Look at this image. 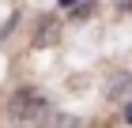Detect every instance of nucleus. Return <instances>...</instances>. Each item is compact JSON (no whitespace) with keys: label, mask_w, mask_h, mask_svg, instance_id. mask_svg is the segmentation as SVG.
<instances>
[{"label":"nucleus","mask_w":132,"mask_h":128,"mask_svg":"<svg viewBox=\"0 0 132 128\" xmlns=\"http://www.w3.org/2000/svg\"><path fill=\"white\" fill-rule=\"evenodd\" d=\"M57 38H61V23L45 15V19L38 23V34H34V45H38V49H42V45H53V41H57Z\"/></svg>","instance_id":"2"},{"label":"nucleus","mask_w":132,"mask_h":128,"mask_svg":"<svg viewBox=\"0 0 132 128\" xmlns=\"http://www.w3.org/2000/svg\"><path fill=\"white\" fill-rule=\"evenodd\" d=\"M42 128H79V117H72V113H49L42 121Z\"/></svg>","instance_id":"4"},{"label":"nucleus","mask_w":132,"mask_h":128,"mask_svg":"<svg viewBox=\"0 0 132 128\" xmlns=\"http://www.w3.org/2000/svg\"><path fill=\"white\" fill-rule=\"evenodd\" d=\"M125 121H128V124H132V102H128V106H125Z\"/></svg>","instance_id":"5"},{"label":"nucleus","mask_w":132,"mask_h":128,"mask_svg":"<svg viewBox=\"0 0 132 128\" xmlns=\"http://www.w3.org/2000/svg\"><path fill=\"white\" fill-rule=\"evenodd\" d=\"M128 87H132V75H128V72H113V75L106 79V94H110V98L128 94Z\"/></svg>","instance_id":"3"},{"label":"nucleus","mask_w":132,"mask_h":128,"mask_svg":"<svg viewBox=\"0 0 132 128\" xmlns=\"http://www.w3.org/2000/svg\"><path fill=\"white\" fill-rule=\"evenodd\" d=\"M8 113L15 121H38V117L49 113V102L42 98L34 87H19L15 94H11V102H8Z\"/></svg>","instance_id":"1"}]
</instances>
